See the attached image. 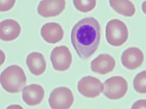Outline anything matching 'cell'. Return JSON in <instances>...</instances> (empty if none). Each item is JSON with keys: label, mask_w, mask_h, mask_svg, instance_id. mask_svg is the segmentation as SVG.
<instances>
[{"label": "cell", "mask_w": 146, "mask_h": 109, "mask_svg": "<svg viewBox=\"0 0 146 109\" xmlns=\"http://www.w3.org/2000/svg\"><path fill=\"white\" fill-rule=\"evenodd\" d=\"M100 33L99 22L93 17L83 18L74 25L71 41L80 58L86 60L95 53L100 43Z\"/></svg>", "instance_id": "cell-1"}, {"label": "cell", "mask_w": 146, "mask_h": 109, "mask_svg": "<svg viewBox=\"0 0 146 109\" xmlns=\"http://www.w3.org/2000/svg\"><path fill=\"white\" fill-rule=\"evenodd\" d=\"M27 79L24 70L17 65L9 66L0 75L1 85L8 93L20 92L26 85Z\"/></svg>", "instance_id": "cell-2"}, {"label": "cell", "mask_w": 146, "mask_h": 109, "mask_svg": "<svg viewBox=\"0 0 146 109\" xmlns=\"http://www.w3.org/2000/svg\"><path fill=\"white\" fill-rule=\"evenodd\" d=\"M129 32L126 24L122 20L114 19L108 22L106 27V37L110 45L120 47L126 42Z\"/></svg>", "instance_id": "cell-3"}, {"label": "cell", "mask_w": 146, "mask_h": 109, "mask_svg": "<svg viewBox=\"0 0 146 109\" xmlns=\"http://www.w3.org/2000/svg\"><path fill=\"white\" fill-rule=\"evenodd\" d=\"M103 94L108 99L119 100L124 97L128 89L127 80L121 76L110 77L104 82Z\"/></svg>", "instance_id": "cell-4"}, {"label": "cell", "mask_w": 146, "mask_h": 109, "mask_svg": "<svg viewBox=\"0 0 146 109\" xmlns=\"http://www.w3.org/2000/svg\"><path fill=\"white\" fill-rule=\"evenodd\" d=\"M74 102L70 89L66 87L54 89L50 93L48 103L52 109H70Z\"/></svg>", "instance_id": "cell-5"}, {"label": "cell", "mask_w": 146, "mask_h": 109, "mask_svg": "<svg viewBox=\"0 0 146 109\" xmlns=\"http://www.w3.org/2000/svg\"><path fill=\"white\" fill-rule=\"evenodd\" d=\"M50 58L52 66L57 71H66L72 64V54L65 45L55 47L51 53Z\"/></svg>", "instance_id": "cell-6"}, {"label": "cell", "mask_w": 146, "mask_h": 109, "mask_svg": "<svg viewBox=\"0 0 146 109\" xmlns=\"http://www.w3.org/2000/svg\"><path fill=\"white\" fill-rule=\"evenodd\" d=\"M77 89L85 97L94 98L103 91L104 85L99 79L89 76H84L78 82Z\"/></svg>", "instance_id": "cell-7"}, {"label": "cell", "mask_w": 146, "mask_h": 109, "mask_svg": "<svg viewBox=\"0 0 146 109\" xmlns=\"http://www.w3.org/2000/svg\"><path fill=\"white\" fill-rule=\"evenodd\" d=\"M144 56L139 48L131 47L125 50L121 56V61L125 68L134 70L143 65Z\"/></svg>", "instance_id": "cell-8"}, {"label": "cell", "mask_w": 146, "mask_h": 109, "mask_svg": "<svg viewBox=\"0 0 146 109\" xmlns=\"http://www.w3.org/2000/svg\"><path fill=\"white\" fill-rule=\"evenodd\" d=\"M65 0H42L38 7L39 15L44 18L59 16L64 10Z\"/></svg>", "instance_id": "cell-9"}, {"label": "cell", "mask_w": 146, "mask_h": 109, "mask_svg": "<svg viewBox=\"0 0 146 109\" xmlns=\"http://www.w3.org/2000/svg\"><path fill=\"white\" fill-rule=\"evenodd\" d=\"M115 65V59L108 54H99L90 64L92 71L100 75H106L112 72Z\"/></svg>", "instance_id": "cell-10"}, {"label": "cell", "mask_w": 146, "mask_h": 109, "mask_svg": "<svg viewBox=\"0 0 146 109\" xmlns=\"http://www.w3.org/2000/svg\"><path fill=\"white\" fill-rule=\"evenodd\" d=\"M44 89L38 84H33L25 86L22 91L23 100L29 106L40 104L44 97Z\"/></svg>", "instance_id": "cell-11"}, {"label": "cell", "mask_w": 146, "mask_h": 109, "mask_svg": "<svg viewBox=\"0 0 146 109\" xmlns=\"http://www.w3.org/2000/svg\"><path fill=\"white\" fill-rule=\"evenodd\" d=\"M41 35L46 42L50 44H56L63 39L64 32L61 26L58 23L49 22L42 26Z\"/></svg>", "instance_id": "cell-12"}, {"label": "cell", "mask_w": 146, "mask_h": 109, "mask_svg": "<svg viewBox=\"0 0 146 109\" xmlns=\"http://www.w3.org/2000/svg\"><path fill=\"white\" fill-rule=\"evenodd\" d=\"M21 27L18 22L6 19L0 22V39L5 41H13L19 36Z\"/></svg>", "instance_id": "cell-13"}, {"label": "cell", "mask_w": 146, "mask_h": 109, "mask_svg": "<svg viewBox=\"0 0 146 109\" xmlns=\"http://www.w3.org/2000/svg\"><path fill=\"white\" fill-rule=\"evenodd\" d=\"M26 64L30 72L36 76L42 75L47 67L44 57L42 54L38 52L30 53L27 57Z\"/></svg>", "instance_id": "cell-14"}, {"label": "cell", "mask_w": 146, "mask_h": 109, "mask_svg": "<svg viewBox=\"0 0 146 109\" xmlns=\"http://www.w3.org/2000/svg\"><path fill=\"white\" fill-rule=\"evenodd\" d=\"M109 3L116 12L126 17H131L136 13L134 5L130 0H109Z\"/></svg>", "instance_id": "cell-15"}, {"label": "cell", "mask_w": 146, "mask_h": 109, "mask_svg": "<svg viewBox=\"0 0 146 109\" xmlns=\"http://www.w3.org/2000/svg\"><path fill=\"white\" fill-rule=\"evenodd\" d=\"M133 85L137 92L142 94H146V70L136 75L133 81Z\"/></svg>", "instance_id": "cell-16"}, {"label": "cell", "mask_w": 146, "mask_h": 109, "mask_svg": "<svg viewBox=\"0 0 146 109\" xmlns=\"http://www.w3.org/2000/svg\"><path fill=\"white\" fill-rule=\"evenodd\" d=\"M73 4L78 11L82 12H90L96 5V0H73Z\"/></svg>", "instance_id": "cell-17"}, {"label": "cell", "mask_w": 146, "mask_h": 109, "mask_svg": "<svg viewBox=\"0 0 146 109\" xmlns=\"http://www.w3.org/2000/svg\"><path fill=\"white\" fill-rule=\"evenodd\" d=\"M16 0H0V11H8L15 5Z\"/></svg>", "instance_id": "cell-18"}, {"label": "cell", "mask_w": 146, "mask_h": 109, "mask_svg": "<svg viewBox=\"0 0 146 109\" xmlns=\"http://www.w3.org/2000/svg\"><path fill=\"white\" fill-rule=\"evenodd\" d=\"M131 109H146V99H141L135 102Z\"/></svg>", "instance_id": "cell-19"}, {"label": "cell", "mask_w": 146, "mask_h": 109, "mask_svg": "<svg viewBox=\"0 0 146 109\" xmlns=\"http://www.w3.org/2000/svg\"><path fill=\"white\" fill-rule=\"evenodd\" d=\"M6 59V56L4 52L2 50H0V66H2L4 63Z\"/></svg>", "instance_id": "cell-20"}, {"label": "cell", "mask_w": 146, "mask_h": 109, "mask_svg": "<svg viewBox=\"0 0 146 109\" xmlns=\"http://www.w3.org/2000/svg\"><path fill=\"white\" fill-rule=\"evenodd\" d=\"M6 109H24L23 107L18 104H11L8 106Z\"/></svg>", "instance_id": "cell-21"}, {"label": "cell", "mask_w": 146, "mask_h": 109, "mask_svg": "<svg viewBox=\"0 0 146 109\" xmlns=\"http://www.w3.org/2000/svg\"><path fill=\"white\" fill-rule=\"evenodd\" d=\"M141 9L143 12L146 15V1L143 2L141 5Z\"/></svg>", "instance_id": "cell-22"}]
</instances>
